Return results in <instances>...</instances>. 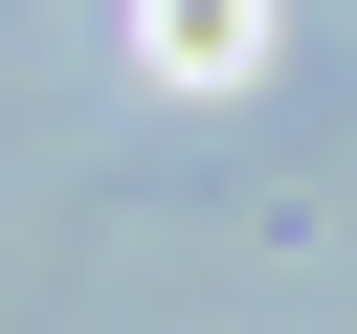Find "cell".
Returning a JSON list of instances; mask_svg holds the SVG:
<instances>
[{
  "label": "cell",
  "mask_w": 357,
  "mask_h": 334,
  "mask_svg": "<svg viewBox=\"0 0 357 334\" xmlns=\"http://www.w3.org/2000/svg\"><path fill=\"white\" fill-rule=\"evenodd\" d=\"M245 45H268V0H156V67H201V89H223Z\"/></svg>",
  "instance_id": "obj_1"
}]
</instances>
